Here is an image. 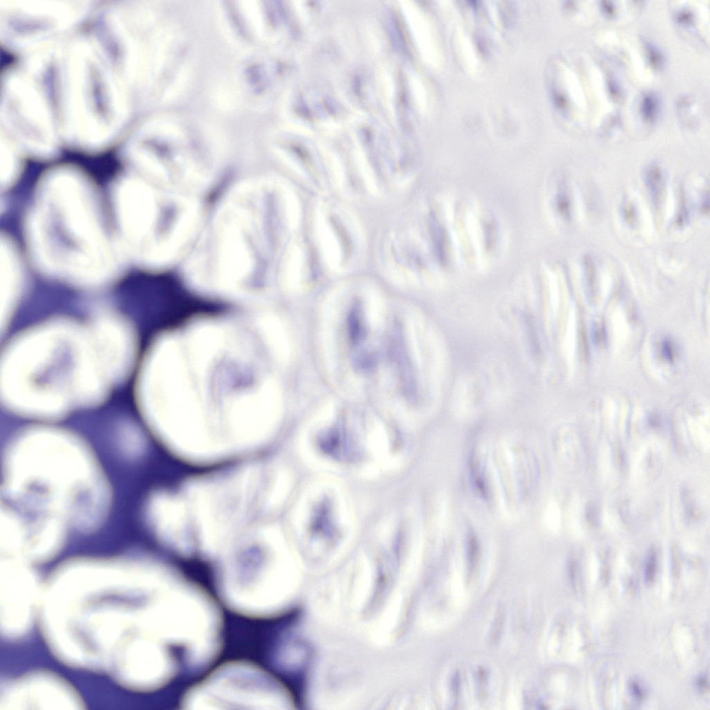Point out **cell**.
I'll list each match as a JSON object with an SVG mask.
<instances>
[{"instance_id":"6da1fadb","label":"cell","mask_w":710,"mask_h":710,"mask_svg":"<svg viewBox=\"0 0 710 710\" xmlns=\"http://www.w3.org/2000/svg\"><path fill=\"white\" fill-rule=\"evenodd\" d=\"M30 225L35 250L47 266L85 277L111 266L112 252L93 196L75 174L59 172L44 182Z\"/></svg>"},{"instance_id":"7a4b0ae2","label":"cell","mask_w":710,"mask_h":710,"mask_svg":"<svg viewBox=\"0 0 710 710\" xmlns=\"http://www.w3.org/2000/svg\"><path fill=\"white\" fill-rule=\"evenodd\" d=\"M277 191L266 180L236 191L215 218L196 266L224 281L269 275L278 247Z\"/></svg>"},{"instance_id":"3957f363","label":"cell","mask_w":710,"mask_h":710,"mask_svg":"<svg viewBox=\"0 0 710 710\" xmlns=\"http://www.w3.org/2000/svg\"><path fill=\"white\" fill-rule=\"evenodd\" d=\"M116 205L127 245L148 263H159L176 254L196 224V209L190 198L144 178L125 181L117 192Z\"/></svg>"}]
</instances>
